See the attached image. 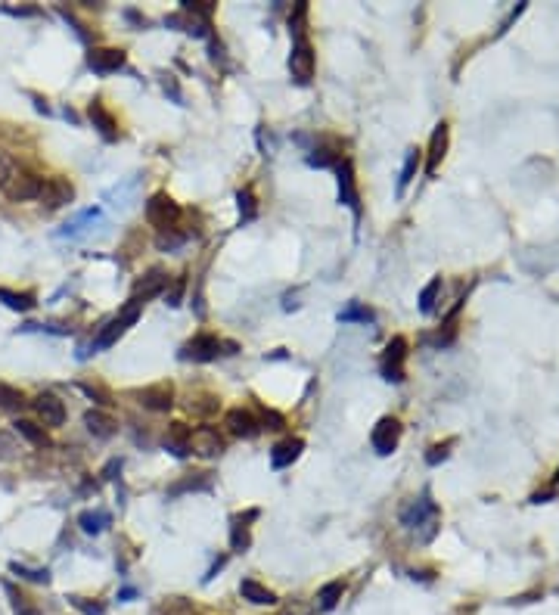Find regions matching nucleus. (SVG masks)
I'll list each match as a JSON object with an SVG mask.
<instances>
[{
  "instance_id": "nucleus-1",
  "label": "nucleus",
  "mask_w": 559,
  "mask_h": 615,
  "mask_svg": "<svg viewBox=\"0 0 559 615\" xmlns=\"http://www.w3.org/2000/svg\"><path fill=\"white\" fill-rule=\"evenodd\" d=\"M438 522H441V512L429 494L416 497V501H410L407 507L401 510V525L407 531H414L420 541H432L435 531H438Z\"/></svg>"
},
{
  "instance_id": "nucleus-2",
  "label": "nucleus",
  "mask_w": 559,
  "mask_h": 615,
  "mask_svg": "<svg viewBox=\"0 0 559 615\" xmlns=\"http://www.w3.org/2000/svg\"><path fill=\"white\" fill-rule=\"evenodd\" d=\"M181 217V205L171 199L168 193H152L150 202H146V221L156 230H171Z\"/></svg>"
},
{
  "instance_id": "nucleus-3",
  "label": "nucleus",
  "mask_w": 559,
  "mask_h": 615,
  "mask_svg": "<svg viewBox=\"0 0 559 615\" xmlns=\"http://www.w3.org/2000/svg\"><path fill=\"white\" fill-rule=\"evenodd\" d=\"M336 175H339V202L345 208H351L355 221H361V193H357V181H355V165L351 159H342L336 165Z\"/></svg>"
},
{
  "instance_id": "nucleus-4",
  "label": "nucleus",
  "mask_w": 559,
  "mask_h": 615,
  "mask_svg": "<svg viewBox=\"0 0 559 615\" xmlns=\"http://www.w3.org/2000/svg\"><path fill=\"white\" fill-rule=\"evenodd\" d=\"M224 342L218 336H208V332H199V336H193L190 342L181 348V357L184 361H193V364H208L215 361L218 355H221Z\"/></svg>"
},
{
  "instance_id": "nucleus-5",
  "label": "nucleus",
  "mask_w": 559,
  "mask_h": 615,
  "mask_svg": "<svg viewBox=\"0 0 559 615\" xmlns=\"http://www.w3.org/2000/svg\"><path fill=\"white\" fill-rule=\"evenodd\" d=\"M398 441H401V422H398L395 416H382L370 432L373 451H376L379 457H389V454L398 447Z\"/></svg>"
},
{
  "instance_id": "nucleus-6",
  "label": "nucleus",
  "mask_w": 559,
  "mask_h": 615,
  "mask_svg": "<svg viewBox=\"0 0 559 615\" xmlns=\"http://www.w3.org/2000/svg\"><path fill=\"white\" fill-rule=\"evenodd\" d=\"M289 75H292L299 84H308L314 78V47L308 37L292 44V53H289Z\"/></svg>"
},
{
  "instance_id": "nucleus-7",
  "label": "nucleus",
  "mask_w": 559,
  "mask_h": 615,
  "mask_svg": "<svg viewBox=\"0 0 559 615\" xmlns=\"http://www.w3.org/2000/svg\"><path fill=\"white\" fill-rule=\"evenodd\" d=\"M75 196L72 184L62 181V177H44L41 181V193H37V202L44 205V208H62V205H69Z\"/></svg>"
},
{
  "instance_id": "nucleus-8",
  "label": "nucleus",
  "mask_w": 559,
  "mask_h": 615,
  "mask_svg": "<svg viewBox=\"0 0 559 615\" xmlns=\"http://www.w3.org/2000/svg\"><path fill=\"white\" fill-rule=\"evenodd\" d=\"M404 357H407V339L395 336L389 345H385V355H382V376L389 382L404 380Z\"/></svg>"
},
{
  "instance_id": "nucleus-9",
  "label": "nucleus",
  "mask_w": 559,
  "mask_h": 615,
  "mask_svg": "<svg viewBox=\"0 0 559 615\" xmlns=\"http://www.w3.org/2000/svg\"><path fill=\"white\" fill-rule=\"evenodd\" d=\"M41 181L44 177H37V175H31V171H25V168H19L16 171V177H12L10 184H6V199H12V202H28V199H37V193H41Z\"/></svg>"
},
{
  "instance_id": "nucleus-10",
  "label": "nucleus",
  "mask_w": 559,
  "mask_h": 615,
  "mask_svg": "<svg viewBox=\"0 0 559 615\" xmlns=\"http://www.w3.org/2000/svg\"><path fill=\"white\" fill-rule=\"evenodd\" d=\"M190 451L199 457H218L224 451V438L215 426H199L190 432Z\"/></svg>"
},
{
  "instance_id": "nucleus-11",
  "label": "nucleus",
  "mask_w": 559,
  "mask_h": 615,
  "mask_svg": "<svg viewBox=\"0 0 559 615\" xmlns=\"http://www.w3.org/2000/svg\"><path fill=\"white\" fill-rule=\"evenodd\" d=\"M35 413H37V420L44 422V426H50V429H56V426H62L66 422V404H62L56 395H50V392H41L35 401Z\"/></svg>"
},
{
  "instance_id": "nucleus-12",
  "label": "nucleus",
  "mask_w": 559,
  "mask_h": 615,
  "mask_svg": "<svg viewBox=\"0 0 559 615\" xmlns=\"http://www.w3.org/2000/svg\"><path fill=\"white\" fill-rule=\"evenodd\" d=\"M224 426H227L230 435H236V438H255V435L261 432V422L255 420V413H252V410H242V407L227 410Z\"/></svg>"
},
{
  "instance_id": "nucleus-13",
  "label": "nucleus",
  "mask_w": 559,
  "mask_h": 615,
  "mask_svg": "<svg viewBox=\"0 0 559 615\" xmlns=\"http://www.w3.org/2000/svg\"><path fill=\"white\" fill-rule=\"evenodd\" d=\"M87 66H91L96 75L118 72V69L125 66V50H118V47H94L91 53H87Z\"/></svg>"
},
{
  "instance_id": "nucleus-14",
  "label": "nucleus",
  "mask_w": 559,
  "mask_h": 615,
  "mask_svg": "<svg viewBox=\"0 0 559 615\" xmlns=\"http://www.w3.org/2000/svg\"><path fill=\"white\" fill-rule=\"evenodd\" d=\"M165 289H168V274H165L162 267H152V271H146V277L137 280V286H134V302L143 305L146 298L162 296Z\"/></svg>"
},
{
  "instance_id": "nucleus-15",
  "label": "nucleus",
  "mask_w": 559,
  "mask_h": 615,
  "mask_svg": "<svg viewBox=\"0 0 559 615\" xmlns=\"http://www.w3.org/2000/svg\"><path fill=\"white\" fill-rule=\"evenodd\" d=\"M140 404L150 410H168L175 404V386L171 382H156V386H146L140 392Z\"/></svg>"
},
{
  "instance_id": "nucleus-16",
  "label": "nucleus",
  "mask_w": 559,
  "mask_h": 615,
  "mask_svg": "<svg viewBox=\"0 0 559 615\" xmlns=\"http://www.w3.org/2000/svg\"><path fill=\"white\" fill-rule=\"evenodd\" d=\"M301 451H305V441L301 438H283L280 445L271 447V466L274 470H286V466H292L301 457Z\"/></svg>"
},
{
  "instance_id": "nucleus-17",
  "label": "nucleus",
  "mask_w": 559,
  "mask_h": 615,
  "mask_svg": "<svg viewBox=\"0 0 559 615\" xmlns=\"http://www.w3.org/2000/svg\"><path fill=\"white\" fill-rule=\"evenodd\" d=\"M445 152H447V121H438L435 131H432V140H429V152H426V171L429 175L438 171Z\"/></svg>"
},
{
  "instance_id": "nucleus-18",
  "label": "nucleus",
  "mask_w": 559,
  "mask_h": 615,
  "mask_svg": "<svg viewBox=\"0 0 559 615\" xmlns=\"http://www.w3.org/2000/svg\"><path fill=\"white\" fill-rule=\"evenodd\" d=\"M190 432L193 429L186 422H171L168 432H165V447H168L175 457H186L190 454Z\"/></svg>"
},
{
  "instance_id": "nucleus-19",
  "label": "nucleus",
  "mask_w": 559,
  "mask_h": 615,
  "mask_svg": "<svg viewBox=\"0 0 559 615\" xmlns=\"http://www.w3.org/2000/svg\"><path fill=\"white\" fill-rule=\"evenodd\" d=\"M85 426H87V432H91L94 438H112L115 429H118V422H115L109 413H103V410H87V413H85Z\"/></svg>"
},
{
  "instance_id": "nucleus-20",
  "label": "nucleus",
  "mask_w": 559,
  "mask_h": 615,
  "mask_svg": "<svg viewBox=\"0 0 559 615\" xmlns=\"http://www.w3.org/2000/svg\"><path fill=\"white\" fill-rule=\"evenodd\" d=\"M240 594H242V600H249V603H255V606H274L277 603V594L271 591V587H265V585H258V581H252V578H246L240 585Z\"/></svg>"
},
{
  "instance_id": "nucleus-21",
  "label": "nucleus",
  "mask_w": 559,
  "mask_h": 615,
  "mask_svg": "<svg viewBox=\"0 0 559 615\" xmlns=\"http://www.w3.org/2000/svg\"><path fill=\"white\" fill-rule=\"evenodd\" d=\"M125 330H127V323L121 317H115V320H109L106 326L100 330V336L91 342V351H103V348H112L115 342H118L121 336H125Z\"/></svg>"
},
{
  "instance_id": "nucleus-22",
  "label": "nucleus",
  "mask_w": 559,
  "mask_h": 615,
  "mask_svg": "<svg viewBox=\"0 0 559 615\" xmlns=\"http://www.w3.org/2000/svg\"><path fill=\"white\" fill-rule=\"evenodd\" d=\"M78 525L85 535H100V531H106L109 525H112V512L109 510H85L78 516Z\"/></svg>"
},
{
  "instance_id": "nucleus-23",
  "label": "nucleus",
  "mask_w": 559,
  "mask_h": 615,
  "mask_svg": "<svg viewBox=\"0 0 559 615\" xmlns=\"http://www.w3.org/2000/svg\"><path fill=\"white\" fill-rule=\"evenodd\" d=\"M87 115H91V121H94V127L103 134L106 140H115L118 134H115V118L106 112V106H103L100 100H94L91 106H87Z\"/></svg>"
},
{
  "instance_id": "nucleus-24",
  "label": "nucleus",
  "mask_w": 559,
  "mask_h": 615,
  "mask_svg": "<svg viewBox=\"0 0 559 615\" xmlns=\"http://www.w3.org/2000/svg\"><path fill=\"white\" fill-rule=\"evenodd\" d=\"M342 594H345V585H342V581H326V585L317 591V603H320V609H323V612L336 609L339 600H342Z\"/></svg>"
},
{
  "instance_id": "nucleus-25",
  "label": "nucleus",
  "mask_w": 559,
  "mask_h": 615,
  "mask_svg": "<svg viewBox=\"0 0 559 615\" xmlns=\"http://www.w3.org/2000/svg\"><path fill=\"white\" fill-rule=\"evenodd\" d=\"M420 162H423V150H407V159H404V168H401V177H398V196H404L407 184L414 181V175L420 171Z\"/></svg>"
},
{
  "instance_id": "nucleus-26",
  "label": "nucleus",
  "mask_w": 559,
  "mask_h": 615,
  "mask_svg": "<svg viewBox=\"0 0 559 615\" xmlns=\"http://www.w3.org/2000/svg\"><path fill=\"white\" fill-rule=\"evenodd\" d=\"M184 491H211V476H208V472H196V476H190V479H184V482L171 485L168 494L177 497V494H184Z\"/></svg>"
},
{
  "instance_id": "nucleus-27",
  "label": "nucleus",
  "mask_w": 559,
  "mask_h": 615,
  "mask_svg": "<svg viewBox=\"0 0 559 615\" xmlns=\"http://www.w3.org/2000/svg\"><path fill=\"white\" fill-rule=\"evenodd\" d=\"M12 429H16V435H22L25 441H31V445H50V438H47V432H44L37 422H31V420H16L12 422Z\"/></svg>"
},
{
  "instance_id": "nucleus-28",
  "label": "nucleus",
  "mask_w": 559,
  "mask_h": 615,
  "mask_svg": "<svg viewBox=\"0 0 559 615\" xmlns=\"http://www.w3.org/2000/svg\"><path fill=\"white\" fill-rule=\"evenodd\" d=\"M0 302L6 308H12V311H31V308H35V296H31V292H12V289H3V286H0Z\"/></svg>"
},
{
  "instance_id": "nucleus-29",
  "label": "nucleus",
  "mask_w": 559,
  "mask_h": 615,
  "mask_svg": "<svg viewBox=\"0 0 559 615\" xmlns=\"http://www.w3.org/2000/svg\"><path fill=\"white\" fill-rule=\"evenodd\" d=\"M351 320H357V323H373V320H376V314H373L367 305L351 302L348 308H345V311H339V323H351Z\"/></svg>"
},
{
  "instance_id": "nucleus-30",
  "label": "nucleus",
  "mask_w": 559,
  "mask_h": 615,
  "mask_svg": "<svg viewBox=\"0 0 559 615\" xmlns=\"http://www.w3.org/2000/svg\"><path fill=\"white\" fill-rule=\"evenodd\" d=\"M10 572L19 575V578H25V581H35V585H47L50 581L47 569H28V566H22V562H10Z\"/></svg>"
},
{
  "instance_id": "nucleus-31",
  "label": "nucleus",
  "mask_w": 559,
  "mask_h": 615,
  "mask_svg": "<svg viewBox=\"0 0 559 615\" xmlns=\"http://www.w3.org/2000/svg\"><path fill=\"white\" fill-rule=\"evenodd\" d=\"M236 202H240V221H242V224L252 221V217L258 215V202H255V193H252L249 187L236 193Z\"/></svg>"
},
{
  "instance_id": "nucleus-32",
  "label": "nucleus",
  "mask_w": 559,
  "mask_h": 615,
  "mask_svg": "<svg viewBox=\"0 0 559 615\" xmlns=\"http://www.w3.org/2000/svg\"><path fill=\"white\" fill-rule=\"evenodd\" d=\"M25 404V395L19 392L16 386H6V382H0V410H19Z\"/></svg>"
},
{
  "instance_id": "nucleus-33",
  "label": "nucleus",
  "mask_w": 559,
  "mask_h": 615,
  "mask_svg": "<svg viewBox=\"0 0 559 615\" xmlns=\"http://www.w3.org/2000/svg\"><path fill=\"white\" fill-rule=\"evenodd\" d=\"M181 10L186 12V16H199L202 22H208V19L215 16L218 6H215V3H208V0H184Z\"/></svg>"
},
{
  "instance_id": "nucleus-34",
  "label": "nucleus",
  "mask_w": 559,
  "mask_h": 615,
  "mask_svg": "<svg viewBox=\"0 0 559 615\" xmlns=\"http://www.w3.org/2000/svg\"><path fill=\"white\" fill-rule=\"evenodd\" d=\"M184 242H186V233H175V227L159 230V236H156V246L162 249V252H175V249H181Z\"/></svg>"
},
{
  "instance_id": "nucleus-35",
  "label": "nucleus",
  "mask_w": 559,
  "mask_h": 615,
  "mask_svg": "<svg viewBox=\"0 0 559 615\" xmlns=\"http://www.w3.org/2000/svg\"><path fill=\"white\" fill-rule=\"evenodd\" d=\"M305 19H308V3L301 0V3H295L292 16H289V31L295 35V41H301V37H305Z\"/></svg>"
},
{
  "instance_id": "nucleus-36",
  "label": "nucleus",
  "mask_w": 559,
  "mask_h": 615,
  "mask_svg": "<svg viewBox=\"0 0 559 615\" xmlns=\"http://www.w3.org/2000/svg\"><path fill=\"white\" fill-rule=\"evenodd\" d=\"M342 162V156H339L336 150H314V156H308V165L311 168H332V165Z\"/></svg>"
},
{
  "instance_id": "nucleus-37",
  "label": "nucleus",
  "mask_w": 559,
  "mask_h": 615,
  "mask_svg": "<svg viewBox=\"0 0 559 615\" xmlns=\"http://www.w3.org/2000/svg\"><path fill=\"white\" fill-rule=\"evenodd\" d=\"M6 587V594H10V603H12V609H16V615H37V609L28 603V597H25L22 591H16L12 585H3Z\"/></svg>"
},
{
  "instance_id": "nucleus-38",
  "label": "nucleus",
  "mask_w": 559,
  "mask_h": 615,
  "mask_svg": "<svg viewBox=\"0 0 559 615\" xmlns=\"http://www.w3.org/2000/svg\"><path fill=\"white\" fill-rule=\"evenodd\" d=\"M438 292H441V277H435L432 283H429L426 289L420 292V311H423V314H432V308H435V298H438Z\"/></svg>"
},
{
  "instance_id": "nucleus-39",
  "label": "nucleus",
  "mask_w": 559,
  "mask_h": 615,
  "mask_svg": "<svg viewBox=\"0 0 559 615\" xmlns=\"http://www.w3.org/2000/svg\"><path fill=\"white\" fill-rule=\"evenodd\" d=\"M16 171H19L16 159H12L6 150H0V190H6V184L16 177Z\"/></svg>"
},
{
  "instance_id": "nucleus-40",
  "label": "nucleus",
  "mask_w": 559,
  "mask_h": 615,
  "mask_svg": "<svg viewBox=\"0 0 559 615\" xmlns=\"http://www.w3.org/2000/svg\"><path fill=\"white\" fill-rule=\"evenodd\" d=\"M249 544H252V535H249V525H236L233 522V531H230V547L236 553H246Z\"/></svg>"
},
{
  "instance_id": "nucleus-41",
  "label": "nucleus",
  "mask_w": 559,
  "mask_h": 615,
  "mask_svg": "<svg viewBox=\"0 0 559 615\" xmlns=\"http://www.w3.org/2000/svg\"><path fill=\"white\" fill-rule=\"evenodd\" d=\"M451 447H454V438L441 441V445H432V447H429V454H426V463H429V466H438L441 460H447Z\"/></svg>"
},
{
  "instance_id": "nucleus-42",
  "label": "nucleus",
  "mask_w": 559,
  "mask_h": 615,
  "mask_svg": "<svg viewBox=\"0 0 559 615\" xmlns=\"http://www.w3.org/2000/svg\"><path fill=\"white\" fill-rule=\"evenodd\" d=\"M78 389L87 395V398H94L96 404H112V395H109L103 386H91V382H78Z\"/></svg>"
},
{
  "instance_id": "nucleus-43",
  "label": "nucleus",
  "mask_w": 559,
  "mask_h": 615,
  "mask_svg": "<svg viewBox=\"0 0 559 615\" xmlns=\"http://www.w3.org/2000/svg\"><path fill=\"white\" fill-rule=\"evenodd\" d=\"M184 289H186V280L177 277L175 283H171V289H165V305H171V308L181 305L184 302Z\"/></svg>"
},
{
  "instance_id": "nucleus-44",
  "label": "nucleus",
  "mask_w": 559,
  "mask_h": 615,
  "mask_svg": "<svg viewBox=\"0 0 559 615\" xmlns=\"http://www.w3.org/2000/svg\"><path fill=\"white\" fill-rule=\"evenodd\" d=\"M69 603H72L75 609H81L85 615H103V612H106V606H103V603H91L87 597H69Z\"/></svg>"
},
{
  "instance_id": "nucleus-45",
  "label": "nucleus",
  "mask_w": 559,
  "mask_h": 615,
  "mask_svg": "<svg viewBox=\"0 0 559 615\" xmlns=\"http://www.w3.org/2000/svg\"><path fill=\"white\" fill-rule=\"evenodd\" d=\"M16 451H19L16 435H12V432H0V460H12V457H16Z\"/></svg>"
},
{
  "instance_id": "nucleus-46",
  "label": "nucleus",
  "mask_w": 559,
  "mask_h": 615,
  "mask_svg": "<svg viewBox=\"0 0 559 615\" xmlns=\"http://www.w3.org/2000/svg\"><path fill=\"white\" fill-rule=\"evenodd\" d=\"M140 308H143V305H140V302H134V298H131V302H127V305L118 311V317L125 320L127 326H134V323H137V317H140Z\"/></svg>"
},
{
  "instance_id": "nucleus-47",
  "label": "nucleus",
  "mask_w": 559,
  "mask_h": 615,
  "mask_svg": "<svg viewBox=\"0 0 559 615\" xmlns=\"http://www.w3.org/2000/svg\"><path fill=\"white\" fill-rule=\"evenodd\" d=\"M261 422H265L267 429H274V432H277V429L286 426V416L277 413V410H265V413H261Z\"/></svg>"
},
{
  "instance_id": "nucleus-48",
  "label": "nucleus",
  "mask_w": 559,
  "mask_h": 615,
  "mask_svg": "<svg viewBox=\"0 0 559 615\" xmlns=\"http://www.w3.org/2000/svg\"><path fill=\"white\" fill-rule=\"evenodd\" d=\"M134 597H137V591H134V587H121V591H118V600H121V603H131Z\"/></svg>"
}]
</instances>
